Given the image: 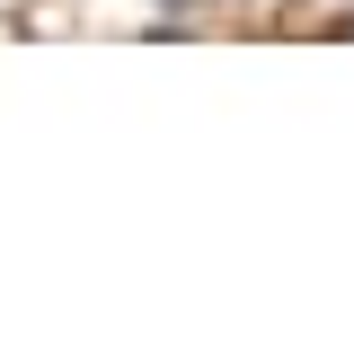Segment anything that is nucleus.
Masks as SVG:
<instances>
[{"mask_svg":"<svg viewBox=\"0 0 354 354\" xmlns=\"http://www.w3.org/2000/svg\"><path fill=\"white\" fill-rule=\"evenodd\" d=\"M337 36H354V18H346V27H337Z\"/></svg>","mask_w":354,"mask_h":354,"instance_id":"1","label":"nucleus"}]
</instances>
